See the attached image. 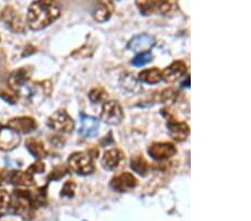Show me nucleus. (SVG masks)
<instances>
[{"label": "nucleus", "mask_w": 251, "mask_h": 221, "mask_svg": "<svg viewBox=\"0 0 251 221\" xmlns=\"http://www.w3.org/2000/svg\"><path fill=\"white\" fill-rule=\"evenodd\" d=\"M60 11V6L56 0H35L28 8V26L31 30L45 29L59 18Z\"/></svg>", "instance_id": "obj_1"}, {"label": "nucleus", "mask_w": 251, "mask_h": 221, "mask_svg": "<svg viewBox=\"0 0 251 221\" xmlns=\"http://www.w3.org/2000/svg\"><path fill=\"white\" fill-rule=\"evenodd\" d=\"M141 15L167 16L176 8V0H135Z\"/></svg>", "instance_id": "obj_2"}, {"label": "nucleus", "mask_w": 251, "mask_h": 221, "mask_svg": "<svg viewBox=\"0 0 251 221\" xmlns=\"http://www.w3.org/2000/svg\"><path fill=\"white\" fill-rule=\"evenodd\" d=\"M68 168L79 175H90L95 171L94 162L90 154L85 152L73 153L67 160Z\"/></svg>", "instance_id": "obj_3"}, {"label": "nucleus", "mask_w": 251, "mask_h": 221, "mask_svg": "<svg viewBox=\"0 0 251 221\" xmlns=\"http://www.w3.org/2000/svg\"><path fill=\"white\" fill-rule=\"evenodd\" d=\"M47 125L50 126L51 130L56 132H59V133H72L73 130L75 127V123L71 115L65 110H58L56 111L54 114L50 116L48 119Z\"/></svg>", "instance_id": "obj_4"}, {"label": "nucleus", "mask_w": 251, "mask_h": 221, "mask_svg": "<svg viewBox=\"0 0 251 221\" xmlns=\"http://www.w3.org/2000/svg\"><path fill=\"white\" fill-rule=\"evenodd\" d=\"M124 119V112L117 100H106L100 112V120L110 125H119Z\"/></svg>", "instance_id": "obj_5"}, {"label": "nucleus", "mask_w": 251, "mask_h": 221, "mask_svg": "<svg viewBox=\"0 0 251 221\" xmlns=\"http://www.w3.org/2000/svg\"><path fill=\"white\" fill-rule=\"evenodd\" d=\"M0 18H1V20L6 24L7 27L9 28L11 31H14V33H24V31H25V22H24L23 17L20 16L18 11L14 9L13 7L7 6L5 9L1 11Z\"/></svg>", "instance_id": "obj_6"}, {"label": "nucleus", "mask_w": 251, "mask_h": 221, "mask_svg": "<svg viewBox=\"0 0 251 221\" xmlns=\"http://www.w3.org/2000/svg\"><path fill=\"white\" fill-rule=\"evenodd\" d=\"M32 71H34V68L29 66L17 68V70H15L13 73L9 75V77H8L7 85L9 86L11 90L15 91L16 93H18V92L29 82Z\"/></svg>", "instance_id": "obj_7"}, {"label": "nucleus", "mask_w": 251, "mask_h": 221, "mask_svg": "<svg viewBox=\"0 0 251 221\" xmlns=\"http://www.w3.org/2000/svg\"><path fill=\"white\" fill-rule=\"evenodd\" d=\"M149 154L156 161H163L176 154V147L171 142H155L149 147Z\"/></svg>", "instance_id": "obj_8"}, {"label": "nucleus", "mask_w": 251, "mask_h": 221, "mask_svg": "<svg viewBox=\"0 0 251 221\" xmlns=\"http://www.w3.org/2000/svg\"><path fill=\"white\" fill-rule=\"evenodd\" d=\"M114 10L113 0H97L92 10V16L96 23H106L111 19Z\"/></svg>", "instance_id": "obj_9"}, {"label": "nucleus", "mask_w": 251, "mask_h": 221, "mask_svg": "<svg viewBox=\"0 0 251 221\" xmlns=\"http://www.w3.org/2000/svg\"><path fill=\"white\" fill-rule=\"evenodd\" d=\"M156 44V39L149 34H139L129 40L127 48L136 54L147 53Z\"/></svg>", "instance_id": "obj_10"}, {"label": "nucleus", "mask_w": 251, "mask_h": 221, "mask_svg": "<svg viewBox=\"0 0 251 221\" xmlns=\"http://www.w3.org/2000/svg\"><path fill=\"white\" fill-rule=\"evenodd\" d=\"M8 127L17 132L18 134H28L37 128V122L30 116H18V118L10 119L8 121Z\"/></svg>", "instance_id": "obj_11"}, {"label": "nucleus", "mask_w": 251, "mask_h": 221, "mask_svg": "<svg viewBox=\"0 0 251 221\" xmlns=\"http://www.w3.org/2000/svg\"><path fill=\"white\" fill-rule=\"evenodd\" d=\"M125 154L119 148H111L105 152L102 158V167L107 171H115L123 166Z\"/></svg>", "instance_id": "obj_12"}, {"label": "nucleus", "mask_w": 251, "mask_h": 221, "mask_svg": "<svg viewBox=\"0 0 251 221\" xmlns=\"http://www.w3.org/2000/svg\"><path fill=\"white\" fill-rule=\"evenodd\" d=\"M137 186V179L132 173L122 172L111 180V187L117 192L131 191Z\"/></svg>", "instance_id": "obj_13"}, {"label": "nucleus", "mask_w": 251, "mask_h": 221, "mask_svg": "<svg viewBox=\"0 0 251 221\" xmlns=\"http://www.w3.org/2000/svg\"><path fill=\"white\" fill-rule=\"evenodd\" d=\"M20 144V136L11 130L10 127H5L0 124V150L13 151Z\"/></svg>", "instance_id": "obj_14"}, {"label": "nucleus", "mask_w": 251, "mask_h": 221, "mask_svg": "<svg viewBox=\"0 0 251 221\" xmlns=\"http://www.w3.org/2000/svg\"><path fill=\"white\" fill-rule=\"evenodd\" d=\"M168 130L171 138L177 142H183L190 134V126L187 123L177 122L168 113Z\"/></svg>", "instance_id": "obj_15"}, {"label": "nucleus", "mask_w": 251, "mask_h": 221, "mask_svg": "<svg viewBox=\"0 0 251 221\" xmlns=\"http://www.w3.org/2000/svg\"><path fill=\"white\" fill-rule=\"evenodd\" d=\"M187 73V65L182 60H176L162 72V80L173 83Z\"/></svg>", "instance_id": "obj_16"}, {"label": "nucleus", "mask_w": 251, "mask_h": 221, "mask_svg": "<svg viewBox=\"0 0 251 221\" xmlns=\"http://www.w3.org/2000/svg\"><path fill=\"white\" fill-rule=\"evenodd\" d=\"M100 122L99 120L93 118V116L86 115L84 113H80V127H79V134L83 138H93L99 132Z\"/></svg>", "instance_id": "obj_17"}, {"label": "nucleus", "mask_w": 251, "mask_h": 221, "mask_svg": "<svg viewBox=\"0 0 251 221\" xmlns=\"http://www.w3.org/2000/svg\"><path fill=\"white\" fill-rule=\"evenodd\" d=\"M10 184L17 187H32L35 186V179L30 173L24 171H11L5 178Z\"/></svg>", "instance_id": "obj_18"}, {"label": "nucleus", "mask_w": 251, "mask_h": 221, "mask_svg": "<svg viewBox=\"0 0 251 221\" xmlns=\"http://www.w3.org/2000/svg\"><path fill=\"white\" fill-rule=\"evenodd\" d=\"M120 83H121V86H122L125 91H127L132 94H139L143 91L139 78H136L133 74H129V73L123 74L121 76Z\"/></svg>", "instance_id": "obj_19"}, {"label": "nucleus", "mask_w": 251, "mask_h": 221, "mask_svg": "<svg viewBox=\"0 0 251 221\" xmlns=\"http://www.w3.org/2000/svg\"><path fill=\"white\" fill-rule=\"evenodd\" d=\"M25 146L29 153L37 159H43L47 155V150L42 140L37 138H29L26 140Z\"/></svg>", "instance_id": "obj_20"}, {"label": "nucleus", "mask_w": 251, "mask_h": 221, "mask_svg": "<svg viewBox=\"0 0 251 221\" xmlns=\"http://www.w3.org/2000/svg\"><path fill=\"white\" fill-rule=\"evenodd\" d=\"M139 80L147 84H157L162 80V71L159 68H148L139 74Z\"/></svg>", "instance_id": "obj_21"}, {"label": "nucleus", "mask_w": 251, "mask_h": 221, "mask_svg": "<svg viewBox=\"0 0 251 221\" xmlns=\"http://www.w3.org/2000/svg\"><path fill=\"white\" fill-rule=\"evenodd\" d=\"M131 169L135 173L145 176L149 173L150 164L144 156L137 154L131 159Z\"/></svg>", "instance_id": "obj_22"}, {"label": "nucleus", "mask_w": 251, "mask_h": 221, "mask_svg": "<svg viewBox=\"0 0 251 221\" xmlns=\"http://www.w3.org/2000/svg\"><path fill=\"white\" fill-rule=\"evenodd\" d=\"M177 96H179V91L174 87H169L159 94V100L161 103L167 104V105H172L176 100Z\"/></svg>", "instance_id": "obj_23"}, {"label": "nucleus", "mask_w": 251, "mask_h": 221, "mask_svg": "<svg viewBox=\"0 0 251 221\" xmlns=\"http://www.w3.org/2000/svg\"><path fill=\"white\" fill-rule=\"evenodd\" d=\"M88 98H90L91 102L94 104L105 103L106 100H108V94L104 88L95 87L93 88V90H91L90 93H88Z\"/></svg>", "instance_id": "obj_24"}, {"label": "nucleus", "mask_w": 251, "mask_h": 221, "mask_svg": "<svg viewBox=\"0 0 251 221\" xmlns=\"http://www.w3.org/2000/svg\"><path fill=\"white\" fill-rule=\"evenodd\" d=\"M0 98L6 100L9 104H15L18 100V94L8 85L0 84Z\"/></svg>", "instance_id": "obj_25"}, {"label": "nucleus", "mask_w": 251, "mask_h": 221, "mask_svg": "<svg viewBox=\"0 0 251 221\" xmlns=\"http://www.w3.org/2000/svg\"><path fill=\"white\" fill-rule=\"evenodd\" d=\"M152 59L153 56L150 51H147V53H140L132 59V64L136 67H141L147 65L150 62H152Z\"/></svg>", "instance_id": "obj_26"}, {"label": "nucleus", "mask_w": 251, "mask_h": 221, "mask_svg": "<svg viewBox=\"0 0 251 221\" xmlns=\"http://www.w3.org/2000/svg\"><path fill=\"white\" fill-rule=\"evenodd\" d=\"M75 191H76V183L74 181H67V182H65V184L63 186L60 196H62L63 198L71 199L74 196Z\"/></svg>", "instance_id": "obj_27"}, {"label": "nucleus", "mask_w": 251, "mask_h": 221, "mask_svg": "<svg viewBox=\"0 0 251 221\" xmlns=\"http://www.w3.org/2000/svg\"><path fill=\"white\" fill-rule=\"evenodd\" d=\"M67 171H68L67 168L65 167L64 164H60V166H57L56 168L52 169L50 176H48V180H59L67 173Z\"/></svg>", "instance_id": "obj_28"}, {"label": "nucleus", "mask_w": 251, "mask_h": 221, "mask_svg": "<svg viewBox=\"0 0 251 221\" xmlns=\"http://www.w3.org/2000/svg\"><path fill=\"white\" fill-rule=\"evenodd\" d=\"M44 171H45V164H44L43 162H40V161H37V162L32 163L27 170L28 173H30L31 175L35 173H43Z\"/></svg>", "instance_id": "obj_29"}, {"label": "nucleus", "mask_w": 251, "mask_h": 221, "mask_svg": "<svg viewBox=\"0 0 251 221\" xmlns=\"http://www.w3.org/2000/svg\"><path fill=\"white\" fill-rule=\"evenodd\" d=\"M10 202V196L8 195V192L3 189H0V209H3L9 206Z\"/></svg>", "instance_id": "obj_30"}, {"label": "nucleus", "mask_w": 251, "mask_h": 221, "mask_svg": "<svg viewBox=\"0 0 251 221\" xmlns=\"http://www.w3.org/2000/svg\"><path fill=\"white\" fill-rule=\"evenodd\" d=\"M5 178H6V175H5V173H3V171L1 170V169H0V183L2 182L3 180H5Z\"/></svg>", "instance_id": "obj_31"}, {"label": "nucleus", "mask_w": 251, "mask_h": 221, "mask_svg": "<svg viewBox=\"0 0 251 221\" xmlns=\"http://www.w3.org/2000/svg\"><path fill=\"white\" fill-rule=\"evenodd\" d=\"M0 217H1V214H0Z\"/></svg>", "instance_id": "obj_32"}]
</instances>
